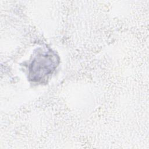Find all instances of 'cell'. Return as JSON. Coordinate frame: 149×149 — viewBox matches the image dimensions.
<instances>
[{
  "mask_svg": "<svg viewBox=\"0 0 149 149\" xmlns=\"http://www.w3.org/2000/svg\"><path fill=\"white\" fill-rule=\"evenodd\" d=\"M59 57L49 50L38 52L29 66V78L34 82L42 81L51 74L59 63Z\"/></svg>",
  "mask_w": 149,
  "mask_h": 149,
  "instance_id": "cell-1",
  "label": "cell"
}]
</instances>
